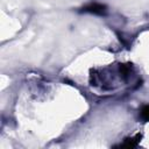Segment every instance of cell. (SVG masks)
<instances>
[{"instance_id":"6da1fadb","label":"cell","mask_w":149,"mask_h":149,"mask_svg":"<svg viewBox=\"0 0 149 149\" xmlns=\"http://www.w3.org/2000/svg\"><path fill=\"white\" fill-rule=\"evenodd\" d=\"M141 139H142V135L141 134H136L134 137L125 139L123 143H121L119 147H121V148H135L141 142Z\"/></svg>"},{"instance_id":"7a4b0ae2","label":"cell","mask_w":149,"mask_h":149,"mask_svg":"<svg viewBox=\"0 0 149 149\" xmlns=\"http://www.w3.org/2000/svg\"><path fill=\"white\" fill-rule=\"evenodd\" d=\"M84 12H88V13H93V14H104L106 10V7L101 3H90L87 6H85L83 8Z\"/></svg>"},{"instance_id":"3957f363","label":"cell","mask_w":149,"mask_h":149,"mask_svg":"<svg viewBox=\"0 0 149 149\" xmlns=\"http://www.w3.org/2000/svg\"><path fill=\"white\" fill-rule=\"evenodd\" d=\"M141 118L144 121H149V105H146L141 108Z\"/></svg>"}]
</instances>
